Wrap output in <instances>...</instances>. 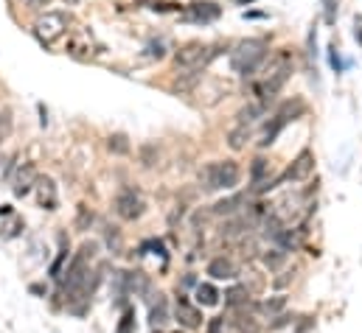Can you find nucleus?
I'll return each mask as SVG.
<instances>
[{
  "label": "nucleus",
  "mask_w": 362,
  "mask_h": 333,
  "mask_svg": "<svg viewBox=\"0 0 362 333\" xmlns=\"http://www.w3.org/2000/svg\"><path fill=\"white\" fill-rule=\"evenodd\" d=\"M37 202L48 210L57 207V185L51 179H37Z\"/></svg>",
  "instance_id": "f8f14e48"
},
{
  "label": "nucleus",
  "mask_w": 362,
  "mask_h": 333,
  "mask_svg": "<svg viewBox=\"0 0 362 333\" xmlns=\"http://www.w3.org/2000/svg\"><path fill=\"white\" fill-rule=\"evenodd\" d=\"M225 303L233 308V311H242V308H250V291L245 286H233L225 291Z\"/></svg>",
  "instance_id": "ddd939ff"
},
{
  "label": "nucleus",
  "mask_w": 362,
  "mask_h": 333,
  "mask_svg": "<svg viewBox=\"0 0 362 333\" xmlns=\"http://www.w3.org/2000/svg\"><path fill=\"white\" fill-rule=\"evenodd\" d=\"M115 213L124 219V222H135V219H141L144 216V199H141V193L135 190V188H124V190H118V196H115Z\"/></svg>",
  "instance_id": "39448f33"
},
{
  "label": "nucleus",
  "mask_w": 362,
  "mask_h": 333,
  "mask_svg": "<svg viewBox=\"0 0 362 333\" xmlns=\"http://www.w3.org/2000/svg\"><path fill=\"white\" fill-rule=\"evenodd\" d=\"M107 146H110V152H115V155H127V152H129V143H127L124 135H112Z\"/></svg>",
  "instance_id": "a211bd4d"
},
{
  "label": "nucleus",
  "mask_w": 362,
  "mask_h": 333,
  "mask_svg": "<svg viewBox=\"0 0 362 333\" xmlns=\"http://www.w3.org/2000/svg\"><path fill=\"white\" fill-rule=\"evenodd\" d=\"M312 171H315V155H312V152H300L298 160L275 179V188H278L281 182H303V179L312 176Z\"/></svg>",
  "instance_id": "0eeeda50"
},
{
  "label": "nucleus",
  "mask_w": 362,
  "mask_h": 333,
  "mask_svg": "<svg viewBox=\"0 0 362 333\" xmlns=\"http://www.w3.org/2000/svg\"><path fill=\"white\" fill-rule=\"evenodd\" d=\"M37 168L31 166V163H25V166L17 171V176H14V196H25L34 185H37Z\"/></svg>",
  "instance_id": "9b49d317"
},
{
  "label": "nucleus",
  "mask_w": 362,
  "mask_h": 333,
  "mask_svg": "<svg viewBox=\"0 0 362 333\" xmlns=\"http://www.w3.org/2000/svg\"><path fill=\"white\" fill-rule=\"evenodd\" d=\"M28 8H42V6H51L54 0H23Z\"/></svg>",
  "instance_id": "393cba45"
},
{
  "label": "nucleus",
  "mask_w": 362,
  "mask_h": 333,
  "mask_svg": "<svg viewBox=\"0 0 362 333\" xmlns=\"http://www.w3.org/2000/svg\"><path fill=\"white\" fill-rule=\"evenodd\" d=\"M323 17H326L329 25H334V20H337V0H323Z\"/></svg>",
  "instance_id": "aec40b11"
},
{
  "label": "nucleus",
  "mask_w": 362,
  "mask_h": 333,
  "mask_svg": "<svg viewBox=\"0 0 362 333\" xmlns=\"http://www.w3.org/2000/svg\"><path fill=\"white\" fill-rule=\"evenodd\" d=\"M177 322H180L182 328H188V331H194V328H199L202 325V314H199V308L197 305H191L185 297H177Z\"/></svg>",
  "instance_id": "6e6552de"
},
{
  "label": "nucleus",
  "mask_w": 362,
  "mask_h": 333,
  "mask_svg": "<svg viewBox=\"0 0 362 333\" xmlns=\"http://www.w3.org/2000/svg\"><path fill=\"white\" fill-rule=\"evenodd\" d=\"M219 56V45H205V42H185L175 51V62L182 71H202Z\"/></svg>",
  "instance_id": "20e7f679"
},
{
  "label": "nucleus",
  "mask_w": 362,
  "mask_h": 333,
  "mask_svg": "<svg viewBox=\"0 0 362 333\" xmlns=\"http://www.w3.org/2000/svg\"><path fill=\"white\" fill-rule=\"evenodd\" d=\"M239 179H242V168H239V163H233V160H214V163L202 166V171H199V185L208 193H214V190H230V188L239 185Z\"/></svg>",
  "instance_id": "f03ea898"
},
{
  "label": "nucleus",
  "mask_w": 362,
  "mask_h": 333,
  "mask_svg": "<svg viewBox=\"0 0 362 333\" xmlns=\"http://www.w3.org/2000/svg\"><path fill=\"white\" fill-rule=\"evenodd\" d=\"M208 274H211L214 280H233V277L239 274V269H236V263H233L230 258H214V260L208 263Z\"/></svg>",
  "instance_id": "9d476101"
},
{
  "label": "nucleus",
  "mask_w": 362,
  "mask_h": 333,
  "mask_svg": "<svg viewBox=\"0 0 362 333\" xmlns=\"http://www.w3.org/2000/svg\"><path fill=\"white\" fill-rule=\"evenodd\" d=\"M197 303H202V305H216L219 303V291L211 286V283H199L197 286Z\"/></svg>",
  "instance_id": "2eb2a0df"
},
{
  "label": "nucleus",
  "mask_w": 362,
  "mask_h": 333,
  "mask_svg": "<svg viewBox=\"0 0 362 333\" xmlns=\"http://www.w3.org/2000/svg\"><path fill=\"white\" fill-rule=\"evenodd\" d=\"M132 328H135V320H132V311H127L124 320L118 322V331L115 333H132Z\"/></svg>",
  "instance_id": "412c9836"
},
{
  "label": "nucleus",
  "mask_w": 362,
  "mask_h": 333,
  "mask_svg": "<svg viewBox=\"0 0 362 333\" xmlns=\"http://www.w3.org/2000/svg\"><path fill=\"white\" fill-rule=\"evenodd\" d=\"M149 322H152L155 328H163V325L169 322V314H166V303H163V297H158V305H152Z\"/></svg>",
  "instance_id": "dca6fc26"
},
{
  "label": "nucleus",
  "mask_w": 362,
  "mask_h": 333,
  "mask_svg": "<svg viewBox=\"0 0 362 333\" xmlns=\"http://www.w3.org/2000/svg\"><path fill=\"white\" fill-rule=\"evenodd\" d=\"M8 129H11V118H8V112H3V115H0V143L6 140Z\"/></svg>",
  "instance_id": "5701e85b"
},
{
  "label": "nucleus",
  "mask_w": 362,
  "mask_h": 333,
  "mask_svg": "<svg viewBox=\"0 0 362 333\" xmlns=\"http://www.w3.org/2000/svg\"><path fill=\"white\" fill-rule=\"evenodd\" d=\"M354 40L360 42V48H362V14L354 17Z\"/></svg>",
  "instance_id": "b1692460"
},
{
  "label": "nucleus",
  "mask_w": 362,
  "mask_h": 333,
  "mask_svg": "<svg viewBox=\"0 0 362 333\" xmlns=\"http://www.w3.org/2000/svg\"><path fill=\"white\" fill-rule=\"evenodd\" d=\"M222 325H225V320H222V317H216V320L211 322V328H208V333H222Z\"/></svg>",
  "instance_id": "a878e982"
},
{
  "label": "nucleus",
  "mask_w": 362,
  "mask_h": 333,
  "mask_svg": "<svg viewBox=\"0 0 362 333\" xmlns=\"http://www.w3.org/2000/svg\"><path fill=\"white\" fill-rule=\"evenodd\" d=\"M242 202H245L242 196H233V199H222V202H216L214 213H216V216H230V213H236V210H239V205H242Z\"/></svg>",
  "instance_id": "f3484780"
},
{
  "label": "nucleus",
  "mask_w": 362,
  "mask_h": 333,
  "mask_svg": "<svg viewBox=\"0 0 362 333\" xmlns=\"http://www.w3.org/2000/svg\"><path fill=\"white\" fill-rule=\"evenodd\" d=\"M74 17L68 11H45L34 20V37L42 42V45H54L57 40H62L71 28Z\"/></svg>",
  "instance_id": "7ed1b4c3"
},
{
  "label": "nucleus",
  "mask_w": 362,
  "mask_h": 333,
  "mask_svg": "<svg viewBox=\"0 0 362 333\" xmlns=\"http://www.w3.org/2000/svg\"><path fill=\"white\" fill-rule=\"evenodd\" d=\"M284 308H286V297H284V294H278V297H267V300H262V303L256 305V311H259L262 317H267V320H275Z\"/></svg>",
  "instance_id": "4468645a"
},
{
  "label": "nucleus",
  "mask_w": 362,
  "mask_h": 333,
  "mask_svg": "<svg viewBox=\"0 0 362 333\" xmlns=\"http://www.w3.org/2000/svg\"><path fill=\"white\" fill-rule=\"evenodd\" d=\"M329 59H332V68H334L337 73H343V71H346V65H349V62H343V59H340V54H337V48H332V54H329Z\"/></svg>",
  "instance_id": "4be33fe9"
},
{
  "label": "nucleus",
  "mask_w": 362,
  "mask_h": 333,
  "mask_svg": "<svg viewBox=\"0 0 362 333\" xmlns=\"http://www.w3.org/2000/svg\"><path fill=\"white\" fill-rule=\"evenodd\" d=\"M253 132H256V126H247V123H233L230 126V132H228V146L233 149V152H242L250 140H253Z\"/></svg>",
  "instance_id": "1a4fd4ad"
},
{
  "label": "nucleus",
  "mask_w": 362,
  "mask_h": 333,
  "mask_svg": "<svg viewBox=\"0 0 362 333\" xmlns=\"http://www.w3.org/2000/svg\"><path fill=\"white\" fill-rule=\"evenodd\" d=\"M284 258H286V252H284V250L264 252V263H267L270 269H281V263H284Z\"/></svg>",
  "instance_id": "6ab92c4d"
},
{
  "label": "nucleus",
  "mask_w": 362,
  "mask_h": 333,
  "mask_svg": "<svg viewBox=\"0 0 362 333\" xmlns=\"http://www.w3.org/2000/svg\"><path fill=\"white\" fill-rule=\"evenodd\" d=\"M180 17L185 23H197V25H208L216 23L222 17V6L214 0H202V3H191L180 11Z\"/></svg>",
  "instance_id": "423d86ee"
},
{
  "label": "nucleus",
  "mask_w": 362,
  "mask_h": 333,
  "mask_svg": "<svg viewBox=\"0 0 362 333\" xmlns=\"http://www.w3.org/2000/svg\"><path fill=\"white\" fill-rule=\"evenodd\" d=\"M267 56H270V42L262 40V37H250V40H242V42L233 45V51H230V68L239 76H253L264 65Z\"/></svg>",
  "instance_id": "f257e3e1"
}]
</instances>
